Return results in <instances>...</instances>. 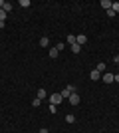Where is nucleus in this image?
<instances>
[{
  "instance_id": "1",
  "label": "nucleus",
  "mask_w": 119,
  "mask_h": 133,
  "mask_svg": "<svg viewBox=\"0 0 119 133\" xmlns=\"http://www.w3.org/2000/svg\"><path fill=\"white\" fill-rule=\"evenodd\" d=\"M74 85H66V88H64L62 89V91H60V94H62V97H64V99H68V97H69V95H72V94H74Z\"/></svg>"
},
{
  "instance_id": "12",
  "label": "nucleus",
  "mask_w": 119,
  "mask_h": 133,
  "mask_svg": "<svg viewBox=\"0 0 119 133\" xmlns=\"http://www.w3.org/2000/svg\"><path fill=\"white\" fill-rule=\"evenodd\" d=\"M38 99H46V89H38Z\"/></svg>"
},
{
  "instance_id": "4",
  "label": "nucleus",
  "mask_w": 119,
  "mask_h": 133,
  "mask_svg": "<svg viewBox=\"0 0 119 133\" xmlns=\"http://www.w3.org/2000/svg\"><path fill=\"white\" fill-rule=\"evenodd\" d=\"M68 99H69V103H72V105H78V103H79V95H78V94H75V91H74V94L69 95Z\"/></svg>"
},
{
  "instance_id": "6",
  "label": "nucleus",
  "mask_w": 119,
  "mask_h": 133,
  "mask_svg": "<svg viewBox=\"0 0 119 133\" xmlns=\"http://www.w3.org/2000/svg\"><path fill=\"white\" fill-rule=\"evenodd\" d=\"M105 68H107V66H105L103 62H99V64H97V68H95V70H97V72H99V74H103V72H107Z\"/></svg>"
},
{
  "instance_id": "17",
  "label": "nucleus",
  "mask_w": 119,
  "mask_h": 133,
  "mask_svg": "<svg viewBox=\"0 0 119 133\" xmlns=\"http://www.w3.org/2000/svg\"><path fill=\"white\" fill-rule=\"evenodd\" d=\"M20 6H24V8H28V6H30V0H20Z\"/></svg>"
},
{
  "instance_id": "3",
  "label": "nucleus",
  "mask_w": 119,
  "mask_h": 133,
  "mask_svg": "<svg viewBox=\"0 0 119 133\" xmlns=\"http://www.w3.org/2000/svg\"><path fill=\"white\" fill-rule=\"evenodd\" d=\"M85 42H87V36H85V34H79V36H75V44L83 46Z\"/></svg>"
},
{
  "instance_id": "14",
  "label": "nucleus",
  "mask_w": 119,
  "mask_h": 133,
  "mask_svg": "<svg viewBox=\"0 0 119 133\" xmlns=\"http://www.w3.org/2000/svg\"><path fill=\"white\" fill-rule=\"evenodd\" d=\"M0 10H4L6 14H8V12L12 10V4H10V2H6V4H4V8H0Z\"/></svg>"
},
{
  "instance_id": "20",
  "label": "nucleus",
  "mask_w": 119,
  "mask_h": 133,
  "mask_svg": "<svg viewBox=\"0 0 119 133\" xmlns=\"http://www.w3.org/2000/svg\"><path fill=\"white\" fill-rule=\"evenodd\" d=\"M56 48H58V52H62V50H64V48H66V44H62V42H60V44H58V46H56Z\"/></svg>"
},
{
  "instance_id": "19",
  "label": "nucleus",
  "mask_w": 119,
  "mask_h": 133,
  "mask_svg": "<svg viewBox=\"0 0 119 133\" xmlns=\"http://www.w3.org/2000/svg\"><path fill=\"white\" fill-rule=\"evenodd\" d=\"M4 20H6V12L0 10V22H4Z\"/></svg>"
},
{
  "instance_id": "16",
  "label": "nucleus",
  "mask_w": 119,
  "mask_h": 133,
  "mask_svg": "<svg viewBox=\"0 0 119 133\" xmlns=\"http://www.w3.org/2000/svg\"><path fill=\"white\" fill-rule=\"evenodd\" d=\"M111 10L117 14V12H119V2H113V4H111Z\"/></svg>"
},
{
  "instance_id": "18",
  "label": "nucleus",
  "mask_w": 119,
  "mask_h": 133,
  "mask_svg": "<svg viewBox=\"0 0 119 133\" xmlns=\"http://www.w3.org/2000/svg\"><path fill=\"white\" fill-rule=\"evenodd\" d=\"M40 103H42V99H38V97H36V99H32V105H34V107H38Z\"/></svg>"
},
{
  "instance_id": "5",
  "label": "nucleus",
  "mask_w": 119,
  "mask_h": 133,
  "mask_svg": "<svg viewBox=\"0 0 119 133\" xmlns=\"http://www.w3.org/2000/svg\"><path fill=\"white\" fill-rule=\"evenodd\" d=\"M89 76H91V82H97V79L101 78V74L97 72V70H91V74H89Z\"/></svg>"
},
{
  "instance_id": "10",
  "label": "nucleus",
  "mask_w": 119,
  "mask_h": 133,
  "mask_svg": "<svg viewBox=\"0 0 119 133\" xmlns=\"http://www.w3.org/2000/svg\"><path fill=\"white\" fill-rule=\"evenodd\" d=\"M58 54H60V52H58L56 46H54V48H50V58H58Z\"/></svg>"
},
{
  "instance_id": "9",
  "label": "nucleus",
  "mask_w": 119,
  "mask_h": 133,
  "mask_svg": "<svg viewBox=\"0 0 119 133\" xmlns=\"http://www.w3.org/2000/svg\"><path fill=\"white\" fill-rule=\"evenodd\" d=\"M103 82L105 83H113V76H111V74H105V76H103Z\"/></svg>"
},
{
  "instance_id": "11",
  "label": "nucleus",
  "mask_w": 119,
  "mask_h": 133,
  "mask_svg": "<svg viewBox=\"0 0 119 133\" xmlns=\"http://www.w3.org/2000/svg\"><path fill=\"white\" fill-rule=\"evenodd\" d=\"M40 46H42V48L50 46V40H48V38H40Z\"/></svg>"
},
{
  "instance_id": "2",
  "label": "nucleus",
  "mask_w": 119,
  "mask_h": 133,
  "mask_svg": "<svg viewBox=\"0 0 119 133\" xmlns=\"http://www.w3.org/2000/svg\"><path fill=\"white\" fill-rule=\"evenodd\" d=\"M62 101H64L62 94H52L50 95V103H52V105H58V103H62Z\"/></svg>"
},
{
  "instance_id": "23",
  "label": "nucleus",
  "mask_w": 119,
  "mask_h": 133,
  "mask_svg": "<svg viewBox=\"0 0 119 133\" xmlns=\"http://www.w3.org/2000/svg\"><path fill=\"white\" fill-rule=\"evenodd\" d=\"M113 62H115V64H119V56H115V58H113Z\"/></svg>"
},
{
  "instance_id": "7",
  "label": "nucleus",
  "mask_w": 119,
  "mask_h": 133,
  "mask_svg": "<svg viewBox=\"0 0 119 133\" xmlns=\"http://www.w3.org/2000/svg\"><path fill=\"white\" fill-rule=\"evenodd\" d=\"M66 42H68L69 46H74V44H75V36H74V34H69V36H66Z\"/></svg>"
},
{
  "instance_id": "22",
  "label": "nucleus",
  "mask_w": 119,
  "mask_h": 133,
  "mask_svg": "<svg viewBox=\"0 0 119 133\" xmlns=\"http://www.w3.org/2000/svg\"><path fill=\"white\" fill-rule=\"evenodd\" d=\"M113 82H117V83H119V74H117V76H113Z\"/></svg>"
},
{
  "instance_id": "15",
  "label": "nucleus",
  "mask_w": 119,
  "mask_h": 133,
  "mask_svg": "<svg viewBox=\"0 0 119 133\" xmlns=\"http://www.w3.org/2000/svg\"><path fill=\"white\" fill-rule=\"evenodd\" d=\"M66 121H68V123H74V121H75V117L72 115V113H68V115H66Z\"/></svg>"
},
{
  "instance_id": "8",
  "label": "nucleus",
  "mask_w": 119,
  "mask_h": 133,
  "mask_svg": "<svg viewBox=\"0 0 119 133\" xmlns=\"http://www.w3.org/2000/svg\"><path fill=\"white\" fill-rule=\"evenodd\" d=\"M111 4H113L111 0H101V6L105 8V10H109V8H111Z\"/></svg>"
},
{
  "instance_id": "21",
  "label": "nucleus",
  "mask_w": 119,
  "mask_h": 133,
  "mask_svg": "<svg viewBox=\"0 0 119 133\" xmlns=\"http://www.w3.org/2000/svg\"><path fill=\"white\" fill-rule=\"evenodd\" d=\"M40 133H50V131H48L46 127H42V129H40Z\"/></svg>"
},
{
  "instance_id": "13",
  "label": "nucleus",
  "mask_w": 119,
  "mask_h": 133,
  "mask_svg": "<svg viewBox=\"0 0 119 133\" xmlns=\"http://www.w3.org/2000/svg\"><path fill=\"white\" fill-rule=\"evenodd\" d=\"M72 52H74V54H79V52H81V46H79V44H74V46H72Z\"/></svg>"
}]
</instances>
